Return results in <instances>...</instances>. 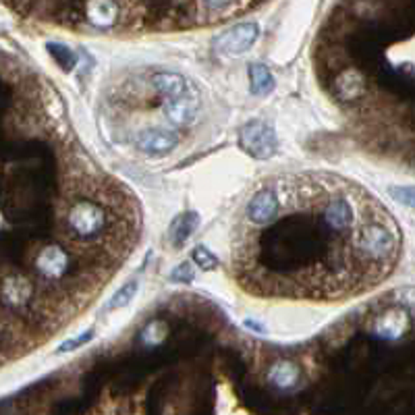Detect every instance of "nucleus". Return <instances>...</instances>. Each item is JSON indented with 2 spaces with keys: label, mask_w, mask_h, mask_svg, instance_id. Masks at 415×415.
Instances as JSON below:
<instances>
[{
  "label": "nucleus",
  "mask_w": 415,
  "mask_h": 415,
  "mask_svg": "<svg viewBox=\"0 0 415 415\" xmlns=\"http://www.w3.org/2000/svg\"><path fill=\"white\" fill-rule=\"evenodd\" d=\"M349 247L367 268L390 266L398 255V233L384 218H367L349 237Z\"/></svg>",
  "instance_id": "nucleus-1"
},
{
  "label": "nucleus",
  "mask_w": 415,
  "mask_h": 415,
  "mask_svg": "<svg viewBox=\"0 0 415 415\" xmlns=\"http://www.w3.org/2000/svg\"><path fill=\"white\" fill-rule=\"evenodd\" d=\"M102 226H104V212L98 204L79 200L69 208L67 229L73 237L92 239L102 231Z\"/></svg>",
  "instance_id": "nucleus-2"
},
{
  "label": "nucleus",
  "mask_w": 415,
  "mask_h": 415,
  "mask_svg": "<svg viewBox=\"0 0 415 415\" xmlns=\"http://www.w3.org/2000/svg\"><path fill=\"white\" fill-rule=\"evenodd\" d=\"M367 218H371V216H359V212L355 210V206L345 195L330 197L324 204V208H322V220H324V224L332 233H338V235L353 233Z\"/></svg>",
  "instance_id": "nucleus-3"
},
{
  "label": "nucleus",
  "mask_w": 415,
  "mask_h": 415,
  "mask_svg": "<svg viewBox=\"0 0 415 415\" xmlns=\"http://www.w3.org/2000/svg\"><path fill=\"white\" fill-rule=\"evenodd\" d=\"M239 146L249 156L266 160V158L274 156V152L278 148V142H276V133H274V129L270 125H266L264 121H251L241 129Z\"/></svg>",
  "instance_id": "nucleus-4"
},
{
  "label": "nucleus",
  "mask_w": 415,
  "mask_h": 415,
  "mask_svg": "<svg viewBox=\"0 0 415 415\" xmlns=\"http://www.w3.org/2000/svg\"><path fill=\"white\" fill-rule=\"evenodd\" d=\"M260 38V28L255 21H247V23H239L235 28H231L229 32H224L222 36L216 38L214 46L218 52L222 55H243L247 52L255 40Z\"/></svg>",
  "instance_id": "nucleus-5"
},
{
  "label": "nucleus",
  "mask_w": 415,
  "mask_h": 415,
  "mask_svg": "<svg viewBox=\"0 0 415 415\" xmlns=\"http://www.w3.org/2000/svg\"><path fill=\"white\" fill-rule=\"evenodd\" d=\"M135 144L144 154L158 158V156H166L168 152H173L179 144V137L164 129H146L137 135Z\"/></svg>",
  "instance_id": "nucleus-6"
},
{
  "label": "nucleus",
  "mask_w": 415,
  "mask_h": 415,
  "mask_svg": "<svg viewBox=\"0 0 415 415\" xmlns=\"http://www.w3.org/2000/svg\"><path fill=\"white\" fill-rule=\"evenodd\" d=\"M278 210H280V200L274 195V191L262 189L249 202V206H247V218L253 224H268V222H272L278 216Z\"/></svg>",
  "instance_id": "nucleus-7"
},
{
  "label": "nucleus",
  "mask_w": 415,
  "mask_h": 415,
  "mask_svg": "<svg viewBox=\"0 0 415 415\" xmlns=\"http://www.w3.org/2000/svg\"><path fill=\"white\" fill-rule=\"evenodd\" d=\"M164 117L175 125V127H185V125H191L195 119H197V113H200V102L193 98V96H181V98H173V100H166L164 106Z\"/></svg>",
  "instance_id": "nucleus-8"
},
{
  "label": "nucleus",
  "mask_w": 415,
  "mask_h": 415,
  "mask_svg": "<svg viewBox=\"0 0 415 415\" xmlns=\"http://www.w3.org/2000/svg\"><path fill=\"white\" fill-rule=\"evenodd\" d=\"M69 258L61 247H44L36 258V268L46 278H61L67 272Z\"/></svg>",
  "instance_id": "nucleus-9"
},
{
  "label": "nucleus",
  "mask_w": 415,
  "mask_h": 415,
  "mask_svg": "<svg viewBox=\"0 0 415 415\" xmlns=\"http://www.w3.org/2000/svg\"><path fill=\"white\" fill-rule=\"evenodd\" d=\"M121 5L117 3H88L86 5V19L96 28H113L119 23L121 17Z\"/></svg>",
  "instance_id": "nucleus-10"
},
{
  "label": "nucleus",
  "mask_w": 415,
  "mask_h": 415,
  "mask_svg": "<svg viewBox=\"0 0 415 415\" xmlns=\"http://www.w3.org/2000/svg\"><path fill=\"white\" fill-rule=\"evenodd\" d=\"M152 84L156 88V92L160 96H164L166 100H173V98H181L187 94V79L181 77L179 73H156L152 77Z\"/></svg>",
  "instance_id": "nucleus-11"
},
{
  "label": "nucleus",
  "mask_w": 415,
  "mask_h": 415,
  "mask_svg": "<svg viewBox=\"0 0 415 415\" xmlns=\"http://www.w3.org/2000/svg\"><path fill=\"white\" fill-rule=\"evenodd\" d=\"M197 224H200V216H197L195 212L181 214V216L171 224V231H168L171 245H173V247H181V245H185V241L191 237V233L197 229Z\"/></svg>",
  "instance_id": "nucleus-12"
},
{
  "label": "nucleus",
  "mask_w": 415,
  "mask_h": 415,
  "mask_svg": "<svg viewBox=\"0 0 415 415\" xmlns=\"http://www.w3.org/2000/svg\"><path fill=\"white\" fill-rule=\"evenodd\" d=\"M268 380L276 386V388H293L297 386L299 382V367L289 363V361H280V363H274L268 371Z\"/></svg>",
  "instance_id": "nucleus-13"
},
{
  "label": "nucleus",
  "mask_w": 415,
  "mask_h": 415,
  "mask_svg": "<svg viewBox=\"0 0 415 415\" xmlns=\"http://www.w3.org/2000/svg\"><path fill=\"white\" fill-rule=\"evenodd\" d=\"M249 81H251V92L255 96H266L274 90V77L264 65L249 67Z\"/></svg>",
  "instance_id": "nucleus-14"
},
{
  "label": "nucleus",
  "mask_w": 415,
  "mask_h": 415,
  "mask_svg": "<svg viewBox=\"0 0 415 415\" xmlns=\"http://www.w3.org/2000/svg\"><path fill=\"white\" fill-rule=\"evenodd\" d=\"M137 291H139V282H137V280H129L127 284H123V287L113 295V299H110L108 305H106V311H115V309H121V307L129 305L131 299H135Z\"/></svg>",
  "instance_id": "nucleus-15"
},
{
  "label": "nucleus",
  "mask_w": 415,
  "mask_h": 415,
  "mask_svg": "<svg viewBox=\"0 0 415 415\" xmlns=\"http://www.w3.org/2000/svg\"><path fill=\"white\" fill-rule=\"evenodd\" d=\"M30 295H32V287H30V282H26V280H19V278H13V280H9L7 284H5V299L9 301V303H23V301H28L30 299Z\"/></svg>",
  "instance_id": "nucleus-16"
},
{
  "label": "nucleus",
  "mask_w": 415,
  "mask_h": 415,
  "mask_svg": "<svg viewBox=\"0 0 415 415\" xmlns=\"http://www.w3.org/2000/svg\"><path fill=\"white\" fill-rule=\"evenodd\" d=\"M48 52H50V57L57 61V65H59L63 71H71V69L75 67V63H77L75 52L69 50V48L63 46V44H48Z\"/></svg>",
  "instance_id": "nucleus-17"
},
{
  "label": "nucleus",
  "mask_w": 415,
  "mask_h": 415,
  "mask_svg": "<svg viewBox=\"0 0 415 415\" xmlns=\"http://www.w3.org/2000/svg\"><path fill=\"white\" fill-rule=\"evenodd\" d=\"M239 5L237 3H202L200 5V11L208 13V17L212 19H226L229 13L237 11Z\"/></svg>",
  "instance_id": "nucleus-18"
},
{
  "label": "nucleus",
  "mask_w": 415,
  "mask_h": 415,
  "mask_svg": "<svg viewBox=\"0 0 415 415\" xmlns=\"http://www.w3.org/2000/svg\"><path fill=\"white\" fill-rule=\"evenodd\" d=\"M193 262H195L197 266H202L204 270H216V268H218V260H216V255H214L210 249L202 247V245L193 249Z\"/></svg>",
  "instance_id": "nucleus-19"
},
{
  "label": "nucleus",
  "mask_w": 415,
  "mask_h": 415,
  "mask_svg": "<svg viewBox=\"0 0 415 415\" xmlns=\"http://www.w3.org/2000/svg\"><path fill=\"white\" fill-rule=\"evenodd\" d=\"M193 276H195V270H193V266L187 264V262L179 264V266L171 272V280H173V282H191Z\"/></svg>",
  "instance_id": "nucleus-20"
},
{
  "label": "nucleus",
  "mask_w": 415,
  "mask_h": 415,
  "mask_svg": "<svg viewBox=\"0 0 415 415\" xmlns=\"http://www.w3.org/2000/svg\"><path fill=\"white\" fill-rule=\"evenodd\" d=\"M92 338H94V332H92V330H88V332H84V334H79V336H75V338H69L67 342H63V345L59 347V353L73 351V349H77V347H81V345L90 342Z\"/></svg>",
  "instance_id": "nucleus-21"
},
{
  "label": "nucleus",
  "mask_w": 415,
  "mask_h": 415,
  "mask_svg": "<svg viewBox=\"0 0 415 415\" xmlns=\"http://www.w3.org/2000/svg\"><path fill=\"white\" fill-rule=\"evenodd\" d=\"M390 193H392L398 202H403V204H407V206H411V202H413V189H411V187H392Z\"/></svg>",
  "instance_id": "nucleus-22"
}]
</instances>
